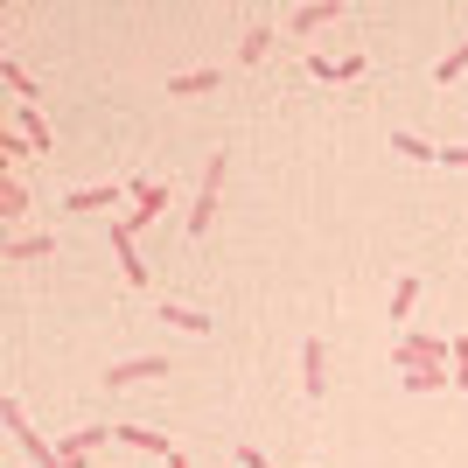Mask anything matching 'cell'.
Listing matches in <instances>:
<instances>
[{
    "label": "cell",
    "instance_id": "obj_9",
    "mask_svg": "<svg viewBox=\"0 0 468 468\" xmlns=\"http://www.w3.org/2000/svg\"><path fill=\"white\" fill-rule=\"evenodd\" d=\"M140 378H168V356H126V364H112L105 371V385H140Z\"/></svg>",
    "mask_w": 468,
    "mask_h": 468
},
{
    "label": "cell",
    "instance_id": "obj_1",
    "mask_svg": "<svg viewBox=\"0 0 468 468\" xmlns=\"http://www.w3.org/2000/svg\"><path fill=\"white\" fill-rule=\"evenodd\" d=\"M391 364H399V371H412V364H448L454 371V335L448 343H441V335H399V343H391Z\"/></svg>",
    "mask_w": 468,
    "mask_h": 468
},
{
    "label": "cell",
    "instance_id": "obj_16",
    "mask_svg": "<svg viewBox=\"0 0 468 468\" xmlns=\"http://www.w3.org/2000/svg\"><path fill=\"white\" fill-rule=\"evenodd\" d=\"M412 301H420V273H406L399 287H391V322H406V314H412Z\"/></svg>",
    "mask_w": 468,
    "mask_h": 468
},
{
    "label": "cell",
    "instance_id": "obj_11",
    "mask_svg": "<svg viewBox=\"0 0 468 468\" xmlns=\"http://www.w3.org/2000/svg\"><path fill=\"white\" fill-rule=\"evenodd\" d=\"M119 441H126V448H147L154 462H182V454L168 448V433H147V427H119Z\"/></svg>",
    "mask_w": 468,
    "mask_h": 468
},
{
    "label": "cell",
    "instance_id": "obj_7",
    "mask_svg": "<svg viewBox=\"0 0 468 468\" xmlns=\"http://www.w3.org/2000/svg\"><path fill=\"white\" fill-rule=\"evenodd\" d=\"M133 203H140V210L126 217V231H140V224H154V217H168V189H161V182H133Z\"/></svg>",
    "mask_w": 468,
    "mask_h": 468
},
{
    "label": "cell",
    "instance_id": "obj_14",
    "mask_svg": "<svg viewBox=\"0 0 468 468\" xmlns=\"http://www.w3.org/2000/svg\"><path fill=\"white\" fill-rule=\"evenodd\" d=\"M441 385H454L448 364H412V371H406V391H441Z\"/></svg>",
    "mask_w": 468,
    "mask_h": 468
},
{
    "label": "cell",
    "instance_id": "obj_3",
    "mask_svg": "<svg viewBox=\"0 0 468 468\" xmlns=\"http://www.w3.org/2000/svg\"><path fill=\"white\" fill-rule=\"evenodd\" d=\"M217 189H224V154H210V168H203V196H196V210H189V231L196 238L217 224Z\"/></svg>",
    "mask_w": 468,
    "mask_h": 468
},
{
    "label": "cell",
    "instance_id": "obj_2",
    "mask_svg": "<svg viewBox=\"0 0 468 468\" xmlns=\"http://www.w3.org/2000/svg\"><path fill=\"white\" fill-rule=\"evenodd\" d=\"M0 420H7V427L21 433V448H28V462H36V468H63V448H49V441H42V433L28 427V412H21V399H0Z\"/></svg>",
    "mask_w": 468,
    "mask_h": 468
},
{
    "label": "cell",
    "instance_id": "obj_22",
    "mask_svg": "<svg viewBox=\"0 0 468 468\" xmlns=\"http://www.w3.org/2000/svg\"><path fill=\"white\" fill-rule=\"evenodd\" d=\"M454 391H468V335H454Z\"/></svg>",
    "mask_w": 468,
    "mask_h": 468
},
{
    "label": "cell",
    "instance_id": "obj_5",
    "mask_svg": "<svg viewBox=\"0 0 468 468\" xmlns=\"http://www.w3.org/2000/svg\"><path fill=\"white\" fill-rule=\"evenodd\" d=\"M15 133L28 140V154H57V140H49L42 112H36V105H21V98H15Z\"/></svg>",
    "mask_w": 468,
    "mask_h": 468
},
{
    "label": "cell",
    "instance_id": "obj_10",
    "mask_svg": "<svg viewBox=\"0 0 468 468\" xmlns=\"http://www.w3.org/2000/svg\"><path fill=\"white\" fill-rule=\"evenodd\" d=\"M301 385H308V399L329 391V356H322V343H301Z\"/></svg>",
    "mask_w": 468,
    "mask_h": 468
},
{
    "label": "cell",
    "instance_id": "obj_17",
    "mask_svg": "<svg viewBox=\"0 0 468 468\" xmlns=\"http://www.w3.org/2000/svg\"><path fill=\"white\" fill-rule=\"evenodd\" d=\"M462 70H468V36H462V49H448V57L433 63V84H454Z\"/></svg>",
    "mask_w": 468,
    "mask_h": 468
},
{
    "label": "cell",
    "instance_id": "obj_23",
    "mask_svg": "<svg viewBox=\"0 0 468 468\" xmlns=\"http://www.w3.org/2000/svg\"><path fill=\"white\" fill-rule=\"evenodd\" d=\"M441 161H448V168H468V147H441Z\"/></svg>",
    "mask_w": 468,
    "mask_h": 468
},
{
    "label": "cell",
    "instance_id": "obj_6",
    "mask_svg": "<svg viewBox=\"0 0 468 468\" xmlns=\"http://www.w3.org/2000/svg\"><path fill=\"white\" fill-rule=\"evenodd\" d=\"M119 196H133V182H91V189H70L63 196V210H105Z\"/></svg>",
    "mask_w": 468,
    "mask_h": 468
},
{
    "label": "cell",
    "instance_id": "obj_8",
    "mask_svg": "<svg viewBox=\"0 0 468 468\" xmlns=\"http://www.w3.org/2000/svg\"><path fill=\"white\" fill-rule=\"evenodd\" d=\"M112 259H119V273L133 280V287H147V259H140V245H133L126 224H112Z\"/></svg>",
    "mask_w": 468,
    "mask_h": 468
},
{
    "label": "cell",
    "instance_id": "obj_21",
    "mask_svg": "<svg viewBox=\"0 0 468 468\" xmlns=\"http://www.w3.org/2000/svg\"><path fill=\"white\" fill-rule=\"evenodd\" d=\"M391 154H412V161H441V147H427V140H412V133H391Z\"/></svg>",
    "mask_w": 468,
    "mask_h": 468
},
{
    "label": "cell",
    "instance_id": "obj_24",
    "mask_svg": "<svg viewBox=\"0 0 468 468\" xmlns=\"http://www.w3.org/2000/svg\"><path fill=\"white\" fill-rule=\"evenodd\" d=\"M238 462H245V468H273V462H266L259 448H238Z\"/></svg>",
    "mask_w": 468,
    "mask_h": 468
},
{
    "label": "cell",
    "instance_id": "obj_20",
    "mask_svg": "<svg viewBox=\"0 0 468 468\" xmlns=\"http://www.w3.org/2000/svg\"><path fill=\"white\" fill-rule=\"evenodd\" d=\"M273 49V21H252V36H245V63H259Z\"/></svg>",
    "mask_w": 468,
    "mask_h": 468
},
{
    "label": "cell",
    "instance_id": "obj_18",
    "mask_svg": "<svg viewBox=\"0 0 468 468\" xmlns=\"http://www.w3.org/2000/svg\"><path fill=\"white\" fill-rule=\"evenodd\" d=\"M57 238H7V259H49Z\"/></svg>",
    "mask_w": 468,
    "mask_h": 468
},
{
    "label": "cell",
    "instance_id": "obj_19",
    "mask_svg": "<svg viewBox=\"0 0 468 468\" xmlns=\"http://www.w3.org/2000/svg\"><path fill=\"white\" fill-rule=\"evenodd\" d=\"M0 78H7V84L21 91V105H36V78H28V70H21L15 57H0Z\"/></svg>",
    "mask_w": 468,
    "mask_h": 468
},
{
    "label": "cell",
    "instance_id": "obj_13",
    "mask_svg": "<svg viewBox=\"0 0 468 468\" xmlns=\"http://www.w3.org/2000/svg\"><path fill=\"white\" fill-rule=\"evenodd\" d=\"M224 84V70H182V78H168V98H196V91H217Z\"/></svg>",
    "mask_w": 468,
    "mask_h": 468
},
{
    "label": "cell",
    "instance_id": "obj_4",
    "mask_svg": "<svg viewBox=\"0 0 468 468\" xmlns=\"http://www.w3.org/2000/svg\"><path fill=\"white\" fill-rule=\"evenodd\" d=\"M343 15H350L343 0H308V7H293V15H287V28H293V36H314V28H329V21H343Z\"/></svg>",
    "mask_w": 468,
    "mask_h": 468
},
{
    "label": "cell",
    "instance_id": "obj_15",
    "mask_svg": "<svg viewBox=\"0 0 468 468\" xmlns=\"http://www.w3.org/2000/svg\"><path fill=\"white\" fill-rule=\"evenodd\" d=\"M308 70H314V78H356L364 57H308Z\"/></svg>",
    "mask_w": 468,
    "mask_h": 468
},
{
    "label": "cell",
    "instance_id": "obj_12",
    "mask_svg": "<svg viewBox=\"0 0 468 468\" xmlns=\"http://www.w3.org/2000/svg\"><path fill=\"white\" fill-rule=\"evenodd\" d=\"M161 322H176V329H189V335H210L217 329L203 308H182V301H161Z\"/></svg>",
    "mask_w": 468,
    "mask_h": 468
}]
</instances>
